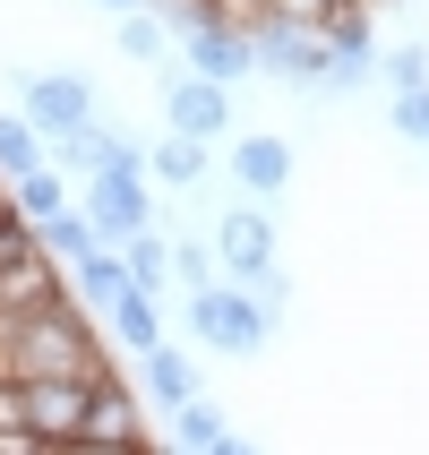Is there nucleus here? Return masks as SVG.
Segmentation results:
<instances>
[{"mask_svg": "<svg viewBox=\"0 0 429 455\" xmlns=\"http://www.w3.org/2000/svg\"><path fill=\"white\" fill-rule=\"evenodd\" d=\"M9 379H69V387L112 379L103 370V335L69 301V283L44 292V301H26V309H9Z\"/></svg>", "mask_w": 429, "mask_h": 455, "instance_id": "f257e3e1", "label": "nucleus"}, {"mask_svg": "<svg viewBox=\"0 0 429 455\" xmlns=\"http://www.w3.org/2000/svg\"><path fill=\"white\" fill-rule=\"evenodd\" d=\"M180 318H189V335H198L206 353H224V361H250L275 344V309L258 301L250 283H206V292H180Z\"/></svg>", "mask_w": 429, "mask_h": 455, "instance_id": "f03ea898", "label": "nucleus"}, {"mask_svg": "<svg viewBox=\"0 0 429 455\" xmlns=\"http://www.w3.org/2000/svg\"><path fill=\"white\" fill-rule=\"evenodd\" d=\"M18 121L44 147H69V138L103 129V112H95V86L77 69H18Z\"/></svg>", "mask_w": 429, "mask_h": 455, "instance_id": "7ed1b4c3", "label": "nucleus"}, {"mask_svg": "<svg viewBox=\"0 0 429 455\" xmlns=\"http://www.w3.org/2000/svg\"><path fill=\"white\" fill-rule=\"evenodd\" d=\"M206 250H215V275H224V283H266L283 267V258H275V215L250 206V198L232 206V215H215Z\"/></svg>", "mask_w": 429, "mask_h": 455, "instance_id": "20e7f679", "label": "nucleus"}, {"mask_svg": "<svg viewBox=\"0 0 429 455\" xmlns=\"http://www.w3.org/2000/svg\"><path fill=\"white\" fill-rule=\"evenodd\" d=\"M378 77V35H369V9H335L318 26V95H361Z\"/></svg>", "mask_w": 429, "mask_h": 455, "instance_id": "39448f33", "label": "nucleus"}, {"mask_svg": "<svg viewBox=\"0 0 429 455\" xmlns=\"http://www.w3.org/2000/svg\"><path fill=\"white\" fill-rule=\"evenodd\" d=\"M86 224L103 232V250H121L129 232H147L155 224V180L147 172H86Z\"/></svg>", "mask_w": 429, "mask_h": 455, "instance_id": "423d86ee", "label": "nucleus"}, {"mask_svg": "<svg viewBox=\"0 0 429 455\" xmlns=\"http://www.w3.org/2000/svg\"><path fill=\"white\" fill-rule=\"evenodd\" d=\"M172 44H180V69L189 77H215V86L258 77L250 69V18H198V26H180Z\"/></svg>", "mask_w": 429, "mask_h": 455, "instance_id": "0eeeda50", "label": "nucleus"}, {"mask_svg": "<svg viewBox=\"0 0 429 455\" xmlns=\"http://www.w3.org/2000/svg\"><path fill=\"white\" fill-rule=\"evenodd\" d=\"M163 129H172V138H198V147L232 138V86L189 77V69H163Z\"/></svg>", "mask_w": 429, "mask_h": 455, "instance_id": "6e6552de", "label": "nucleus"}, {"mask_svg": "<svg viewBox=\"0 0 429 455\" xmlns=\"http://www.w3.org/2000/svg\"><path fill=\"white\" fill-rule=\"evenodd\" d=\"M18 404H26V438L44 455L77 447V430H86V387L69 379H18Z\"/></svg>", "mask_w": 429, "mask_h": 455, "instance_id": "1a4fd4ad", "label": "nucleus"}, {"mask_svg": "<svg viewBox=\"0 0 429 455\" xmlns=\"http://www.w3.org/2000/svg\"><path fill=\"white\" fill-rule=\"evenodd\" d=\"M250 69L283 77V86H318V35L283 18H250Z\"/></svg>", "mask_w": 429, "mask_h": 455, "instance_id": "9d476101", "label": "nucleus"}, {"mask_svg": "<svg viewBox=\"0 0 429 455\" xmlns=\"http://www.w3.org/2000/svg\"><path fill=\"white\" fill-rule=\"evenodd\" d=\"M232 180H241V198H250V206H275L283 189H292V138H275V129L232 138Z\"/></svg>", "mask_w": 429, "mask_h": 455, "instance_id": "9b49d317", "label": "nucleus"}, {"mask_svg": "<svg viewBox=\"0 0 429 455\" xmlns=\"http://www.w3.org/2000/svg\"><path fill=\"white\" fill-rule=\"evenodd\" d=\"M77 447H147V404H138V387H121V379L86 387V430H77Z\"/></svg>", "mask_w": 429, "mask_h": 455, "instance_id": "f8f14e48", "label": "nucleus"}, {"mask_svg": "<svg viewBox=\"0 0 429 455\" xmlns=\"http://www.w3.org/2000/svg\"><path fill=\"white\" fill-rule=\"evenodd\" d=\"M189 395H206V370H198L189 353H180L172 335H163L155 353H138V404L172 412V404H189Z\"/></svg>", "mask_w": 429, "mask_h": 455, "instance_id": "ddd939ff", "label": "nucleus"}, {"mask_svg": "<svg viewBox=\"0 0 429 455\" xmlns=\"http://www.w3.org/2000/svg\"><path fill=\"white\" fill-rule=\"evenodd\" d=\"M95 327L112 335V344H121L129 361H138V353H155V344H163V301H155V292H138V283H129V292H112V301L95 309Z\"/></svg>", "mask_w": 429, "mask_h": 455, "instance_id": "4468645a", "label": "nucleus"}, {"mask_svg": "<svg viewBox=\"0 0 429 455\" xmlns=\"http://www.w3.org/2000/svg\"><path fill=\"white\" fill-rule=\"evenodd\" d=\"M206 172H215V164H206L198 138H172V129H163V138L147 147V180L155 189H180V198H189V189H206Z\"/></svg>", "mask_w": 429, "mask_h": 455, "instance_id": "2eb2a0df", "label": "nucleus"}, {"mask_svg": "<svg viewBox=\"0 0 429 455\" xmlns=\"http://www.w3.org/2000/svg\"><path fill=\"white\" fill-rule=\"evenodd\" d=\"M35 250H44L52 267H60V275H69L77 258H95V250H103V232L86 224V206L69 198V206H60V215H44V224H35Z\"/></svg>", "mask_w": 429, "mask_h": 455, "instance_id": "dca6fc26", "label": "nucleus"}, {"mask_svg": "<svg viewBox=\"0 0 429 455\" xmlns=\"http://www.w3.org/2000/svg\"><path fill=\"white\" fill-rule=\"evenodd\" d=\"M163 421H172V430L155 438V447H163V455H206V447H215V438L232 430L215 395H189V404H172V412H163Z\"/></svg>", "mask_w": 429, "mask_h": 455, "instance_id": "f3484780", "label": "nucleus"}, {"mask_svg": "<svg viewBox=\"0 0 429 455\" xmlns=\"http://www.w3.org/2000/svg\"><path fill=\"white\" fill-rule=\"evenodd\" d=\"M121 267H129V283H138V292H155V301H163V283H172V232H129L121 241Z\"/></svg>", "mask_w": 429, "mask_h": 455, "instance_id": "a211bd4d", "label": "nucleus"}, {"mask_svg": "<svg viewBox=\"0 0 429 455\" xmlns=\"http://www.w3.org/2000/svg\"><path fill=\"white\" fill-rule=\"evenodd\" d=\"M112 44H121V60H138V69H163L172 35H163V18H155V9H129V18H112Z\"/></svg>", "mask_w": 429, "mask_h": 455, "instance_id": "6ab92c4d", "label": "nucleus"}, {"mask_svg": "<svg viewBox=\"0 0 429 455\" xmlns=\"http://www.w3.org/2000/svg\"><path fill=\"white\" fill-rule=\"evenodd\" d=\"M44 164H52V147L18 121V112H0V189H9V180H26V172H44Z\"/></svg>", "mask_w": 429, "mask_h": 455, "instance_id": "aec40b11", "label": "nucleus"}, {"mask_svg": "<svg viewBox=\"0 0 429 455\" xmlns=\"http://www.w3.org/2000/svg\"><path fill=\"white\" fill-rule=\"evenodd\" d=\"M9 206H18V215H26V232H35L44 215H60V206H69V172H52V164H44V172L9 180Z\"/></svg>", "mask_w": 429, "mask_h": 455, "instance_id": "412c9836", "label": "nucleus"}, {"mask_svg": "<svg viewBox=\"0 0 429 455\" xmlns=\"http://www.w3.org/2000/svg\"><path fill=\"white\" fill-rule=\"evenodd\" d=\"M378 77H386V95L429 86V44H378Z\"/></svg>", "mask_w": 429, "mask_h": 455, "instance_id": "4be33fe9", "label": "nucleus"}, {"mask_svg": "<svg viewBox=\"0 0 429 455\" xmlns=\"http://www.w3.org/2000/svg\"><path fill=\"white\" fill-rule=\"evenodd\" d=\"M172 283H180V292H206V283H224V275H215V250H206L198 232H180V241H172Z\"/></svg>", "mask_w": 429, "mask_h": 455, "instance_id": "5701e85b", "label": "nucleus"}, {"mask_svg": "<svg viewBox=\"0 0 429 455\" xmlns=\"http://www.w3.org/2000/svg\"><path fill=\"white\" fill-rule=\"evenodd\" d=\"M386 121H395V138H404V147H429V86L386 95Z\"/></svg>", "mask_w": 429, "mask_h": 455, "instance_id": "b1692460", "label": "nucleus"}, {"mask_svg": "<svg viewBox=\"0 0 429 455\" xmlns=\"http://www.w3.org/2000/svg\"><path fill=\"white\" fill-rule=\"evenodd\" d=\"M18 258H35V232H26V215L9 206V189H0V267H18Z\"/></svg>", "mask_w": 429, "mask_h": 455, "instance_id": "393cba45", "label": "nucleus"}, {"mask_svg": "<svg viewBox=\"0 0 429 455\" xmlns=\"http://www.w3.org/2000/svg\"><path fill=\"white\" fill-rule=\"evenodd\" d=\"M206 455H258V447H250V438H232V430H224V438H215Z\"/></svg>", "mask_w": 429, "mask_h": 455, "instance_id": "a878e982", "label": "nucleus"}, {"mask_svg": "<svg viewBox=\"0 0 429 455\" xmlns=\"http://www.w3.org/2000/svg\"><path fill=\"white\" fill-rule=\"evenodd\" d=\"M95 9H112V18H129V9H155V0H95Z\"/></svg>", "mask_w": 429, "mask_h": 455, "instance_id": "bb28decb", "label": "nucleus"}, {"mask_svg": "<svg viewBox=\"0 0 429 455\" xmlns=\"http://www.w3.org/2000/svg\"><path fill=\"white\" fill-rule=\"evenodd\" d=\"M232 9H241V18H250V9H258V0H232Z\"/></svg>", "mask_w": 429, "mask_h": 455, "instance_id": "cd10ccee", "label": "nucleus"}]
</instances>
